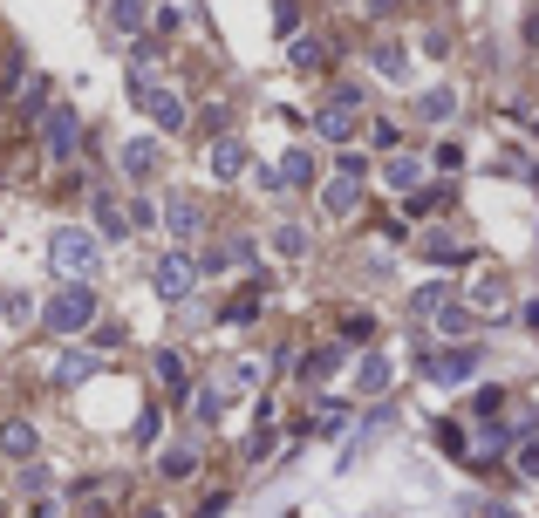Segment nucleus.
I'll use <instances>...</instances> for the list:
<instances>
[{
	"label": "nucleus",
	"mask_w": 539,
	"mask_h": 518,
	"mask_svg": "<svg viewBox=\"0 0 539 518\" xmlns=\"http://www.w3.org/2000/svg\"><path fill=\"white\" fill-rule=\"evenodd\" d=\"M369 62H376V69H383L389 82H396V75L410 69V62H403V48H396V41H376V48H369Z\"/></svg>",
	"instance_id": "6ab92c4d"
},
{
	"label": "nucleus",
	"mask_w": 539,
	"mask_h": 518,
	"mask_svg": "<svg viewBox=\"0 0 539 518\" xmlns=\"http://www.w3.org/2000/svg\"><path fill=\"white\" fill-rule=\"evenodd\" d=\"M526 328H533V334H539V300H533V307H526Z\"/></svg>",
	"instance_id": "f704fd0d"
},
{
	"label": "nucleus",
	"mask_w": 539,
	"mask_h": 518,
	"mask_svg": "<svg viewBox=\"0 0 539 518\" xmlns=\"http://www.w3.org/2000/svg\"><path fill=\"white\" fill-rule=\"evenodd\" d=\"M89 375H96L89 355H62V362H55V382H62V389H76V382H89Z\"/></svg>",
	"instance_id": "f3484780"
},
{
	"label": "nucleus",
	"mask_w": 539,
	"mask_h": 518,
	"mask_svg": "<svg viewBox=\"0 0 539 518\" xmlns=\"http://www.w3.org/2000/svg\"><path fill=\"white\" fill-rule=\"evenodd\" d=\"M253 314H260V287H246V294H239V300L226 307V321H232V328H246Z\"/></svg>",
	"instance_id": "4be33fe9"
},
{
	"label": "nucleus",
	"mask_w": 539,
	"mask_h": 518,
	"mask_svg": "<svg viewBox=\"0 0 539 518\" xmlns=\"http://www.w3.org/2000/svg\"><path fill=\"white\" fill-rule=\"evenodd\" d=\"M355 382H362L369 396H383V389H389V362H383V355H362V369H355Z\"/></svg>",
	"instance_id": "dca6fc26"
},
{
	"label": "nucleus",
	"mask_w": 539,
	"mask_h": 518,
	"mask_svg": "<svg viewBox=\"0 0 539 518\" xmlns=\"http://www.w3.org/2000/svg\"><path fill=\"white\" fill-rule=\"evenodd\" d=\"M273 253H280V259H301V253H308V232H301V225H280V232H273Z\"/></svg>",
	"instance_id": "aec40b11"
},
{
	"label": "nucleus",
	"mask_w": 539,
	"mask_h": 518,
	"mask_svg": "<svg viewBox=\"0 0 539 518\" xmlns=\"http://www.w3.org/2000/svg\"><path fill=\"white\" fill-rule=\"evenodd\" d=\"M335 362H342V348H321V355H308V375H328Z\"/></svg>",
	"instance_id": "c756f323"
},
{
	"label": "nucleus",
	"mask_w": 539,
	"mask_h": 518,
	"mask_svg": "<svg viewBox=\"0 0 539 518\" xmlns=\"http://www.w3.org/2000/svg\"><path fill=\"white\" fill-rule=\"evenodd\" d=\"M157 382H164V389H185V362H178V355H171V348H164V355H157Z\"/></svg>",
	"instance_id": "b1692460"
},
{
	"label": "nucleus",
	"mask_w": 539,
	"mask_h": 518,
	"mask_svg": "<svg viewBox=\"0 0 539 518\" xmlns=\"http://www.w3.org/2000/svg\"><path fill=\"white\" fill-rule=\"evenodd\" d=\"M96 212H103V239H123L130 232V219H116V205H96Z\"/></svg>",
	"instance_id": "c85d7f7f"
},
{
	"label": "nucleus",
	"mask_w": 539,
	"mask_h": 518,
	"mask_svg": "<svg viewBox=\"0 0 539 518\" xmlns=\"http://www.w3.org/2000/svg\"><path fill=\"white\" fill-rule=\"evenodd\" d=\"M444 334H471V314L464 307H444Z\"/></svg>",
	"instance_id": "2f4dec72"
},
{
	"label": "nucleus",
	"mask_w": 539,
	"mask_h": 518,
	"mask_svg": "<svg viewBox=\"0 0 539 518\" xmlns=\"http://www.w3.org/2000/svg\"><path fill=\"white\" fill-rule=\"evenodd\" d=\"M192 471H198V450H192V444L164 450V478H192Z\"/></svg>",
	"instance_id": "412c9836"
},
{
	"label": "nucleus",
	"mask_w": 539,
	"mask_h": 518,
	"mask_svg": "<svg viewBox=\"0 0 539 518\" xmlns=\"http://www.w3.org/2000/svg\"><path fill=\"white\" fill-rule=\"evenodd\" d=\"M471 300H478V307H505V287H499V280H485V287H478Z\"/></svg>",
	"instance_id": "7c9ffc66"
},
{
	"label": "nucleus",
	"mask_w": 539,
	"mask_h": 518,
	"mask_svg": "<svg viewBox=\"0 0 539 518\" xmlns=\"http://www.w3.org/2000/svg\"><path fill=\"white\" fill-rule=\"evenodd\" d=\"M205 164H212V178H239L246 171V144L239 137H219V144L205 150Z\"/></svg>",
	"instance_id": "9d476101"
},
{
	"label": "nucleus",
	"mask_w": 539,
	"mask_h": 518,
	"mask_svg": "<svg viewBox=\"0 0 539 518\" xmlns=\"http://www.w3.org/2000/svg\"><path fill=\"white\" fill-rule=\"evenodd\" d=\"M424 369H430V382H464L478 369V348H424Z\"/></svg>",
	"instance_id": "423d86ee"
},
{
	"label": "nucleus",
	"mask_w": 539,
	"mask_h": 518,
	"mask_svg": "<svg viewBox=\"0 0 539 518\" xmlns=\"http://www.w3.org/2000/svg\"><path fill=\"white\" fill-rule=\"evenodd\" d=\"M164 225H171L178 239H198V232H205V212H198V198H171V205H164Z\"/></svg>",
	"instance_id": "9b49d317"
},
{
	"label": "nucleus",
	"mask_w": 539,
	"mask_h": 518,
	"mask_svg": "<svg viewBox=\"0 0 539 518\" xmlns=\"http://www.w3.org/2000/svg\"><path fill=\"white\" fill-rule=\"evenodd\" d=\"M89 314H96V294H89V287H62V294L48 300V328L55 334H82Z\"/></svg>",
	"instance_id": "f257e3e1"
},
{
	"label": "nucleus",
	"mask_w": 539,
	"mask_h": 518,
	"mask_svg": "<svg viewBox=\"0 0 539 518\" xmlns=\"http://www.w3.org/2000/svg\"><path fill=\"white\" fill-rule=\"evenodd\" d=\"M76 144H82L76 110H69V103H48V157H55V164H69V157H76Z\"/></svg>",
	"instance_id": "7ed1b4c3"
},
{
	"label": "nucleus",
	"mask_w": 539,
	"mask_h": 518,
	"mask_svg": "<svg viewBox=\"0 0 539 518\" xmlns=\"http://www.w3.org/2000/svg\"><path fill=\"white\" fill-rule=\"evenodd\" d=\"M362 205V178H328V191H321V212L328 219H348Z\"/></svg>",
	"instance_id": "1a4fd4ad"
},
{
	"label": "nucleus",
	"mask_w": 539,
	"mask_h": 518,
	"mask_svg": "<svg viewBox=\"0 0 539 518\" xmlns=\"http://www.w3.org/2000/svg\"><path fill=\"white\" fill-rule=\"evenodd\" d=\"M110 28L137 35V28H144V0H110Z\"/></svg>",
	"instance_id": "a211bd4d"
},
{
	"label": "nucleus",
	"mask_w": 539,
	"mask_h": 518,
	"mask_svg": "<svg viewBox=\"0 0 539 518\" xmlns=\"http://www.w3.org/2000/svg\"><path fill=\"white\" fill-rule=\"evenodd\" d=\"M246 259H253V246H246V239H226V246L205 253V273H232V266H246Z\"/></svg>",
	"instance_id": "4468645a"
},
{
	"label": "nucleus",
	"mask_w": 539,
	"mask_h": 518,
	"mask_svg": "<svg viewBox=\"0 0 539 518\" xmlns=\"http://www.w3.org/2000/svg\"><path fill=\"white\" fill-rule=\"evenodd\" d=\"M198 416H205V423H212V416H219V409H226V396H219V389H198Z\"/></svg>",
	"instance_id": "cd10ccee"
},
{
	"label": "nucleus",
	"mask_w": 539,
	"mask_h": 518,
	"mask_svg": "<svg viewBox=\"0 0 539 518\" xmlns=\"http://www.w3.org/2000/svg\"><path fill=\"white\" fill-rule=\"evenodd\" d=\"M417 178H424V164H417V157H389V185H417Z\"/></svg>",
	"instance_id": "5701e85b"
},
{
	"label": "nucleus",
	"mask_w": 539,
	"mask_h": 518,
	"mask_svg": "<svg viewBox=\"0 0 539 518\" xmlns=\"http://www.w3.org/2000/svg\"><path fill=\"white\" fill-rule=\"evenodd\" d=\"M355 103H362V96H355V89H342V96L321 110V137H328V144H348V130H355Z\"/></svg>",
	"instance_id": "6e6552de"
},
{
	"label": "nucleus",
	"mask_w": 539,
	"mask_h": 518,
	"mask_svg": "<svg viewBox=\"0 0 539 518\" xmlns=\"http://www.w3.org/2000/svg\"><path fill=\"white\" fill-rule=\"evenodd\" d=\"M137 518H164V512H157V505H144V512H137Z\"/></svg>",
	"instance_id": "c9c22d12"
},
{
	"label": "nucleus",
	"mask_w": 539,
	"mask_h": 518,
	"mask_svg": "<svg viewBox=\"0 0 539 518\" xmlns=\"http://www.w3.org/2000/svg\"><path fill=\"white\" fill-rule=\"evenodd\" d=\"M369 7H376V14H396V7H403V0H369Z\"/></svg>",
	"instance_id": "72a5a7b5"
},
{
	"label": "nucleus",
	"mask_w": 539,
	"mask_h": 518,
	"mask_svg": "<svg viewBox=\"0 0 539 518\" xmlns=\"http://www.w3.org/2000/svg\"><path fill=\"white\" fill-rule=\"evenodd\" d=\"M253 178H260V185H267V191H294V185H308V178H314V157H308V150H287V157H280L273 171H267V164H260Z\"/></svg>",
	"instance_id": "39448f33"
},
{
	"label": "nucleus",
	"mask_w": 539,
	"mask_h": 518,
	"mask_svg": "<svg viewBox=\"0 0 539 518\" xmlns=\"http://www.w3.org/2000/svg\"><path fill=\"white\" fill-rule=\"evenodd\" d=\"M335 178H369V164H362L355 150H342V157H335Z\"/></svg>",
	"instance_id": "bb28decb"
},
{
	"label": "nucleus",
	"mask_w": 539,
	"mask_h": 518,
	"mask_svg": "<svg viewBox=\"0 0 539 518\" xmlns=\"http://www.w3.org/2000/svg\"><path fill=\"white\" fill-rule=\"evenodd\" d=\"M294 62L314 69V62H328V41H294Z\"/></svg>",
	"instance_id": "a878e982"
},
{
	"label": "nucleus",
	"mask_w": 539,
	"mask_h": 518,
	"mask_svg": "<svg viewBox=\"0 0 539 518\" xmlns=\"http://www.w3.org/2000/svg\"><path fill=\"white\" fill-rule=\"evenodd\" d=\"M151 171H157V144H151V137H137V144H123V178H137V185H144Z\"/></svg>",
	"instance_id": "ddd939ff"
},
{
	"label": "nucleus",
	"mask_w": 539,
	"mask_h": 518,
	"mask_svg": "<svg viewBox=\"0 0 539 518\" xmlns=\"http://www.w3.org/2000/svg\"><path fill=\"white\" fill-rule=\"evenodd\" d=\"M451 110H458V96H451V89H430L424 103H417V116H424V123H451Z\"/></svg>",
	"instance_id": "2eb2a0df"
},
{
	"label": "nucleus",
	"mask_w": 539,
	"mask_h": 518,
	"mask_svg": "<svg viewBox=\"0 0 539 518\" xmlns=\"http://www.w3.org/2000/svg\"><path fill=\"white\" fill-rule=\"evenodd\" d=\"M48 259H55L62 273H82V266L96 259V239L76 232V225H62V232H48Z\"/></svg>",
	"instance_id": "f03ea898"
},
{
	"label": "nucleus",
	"mask_w": 539,
	"mask_h": 518,
	"mask_svg": "<svg viewBox=\"0 0 539 518\" xmlns=\"http://www.w3.org/2000/svg\"><path fill=\"white\" fill-rule=\"evenodd\" d=\"M424 253L430 259H458V239H451V232H424Z\"/></svg>",
	"instance_id": "393cba45"
},
{
	"label": "nucleus",
	"mask_w": 539,
	"mask_h": 518,
	"mask_svg": "<svg viewBox=\"0 0 539 518\" xmlns=\"http://www.w3.org/2000/svg\"><path fill=\"white\" fill-rule=\"evenodd\" d=\"M519 471H526V478H539V444H526V450H519Z\"/></svg>",
	"instance_id": "473e14b6"
},
{
	"label": "nucleus",
	"mask_w": 539,
	"mask_h": 518,
	"mask_svg": "<svg viewBox=\"0 0 539 518\" xmlns=\"http://www.w3.org/2000/svg\"><path fill=\"white\" fill-rule=\"evenodd\" d=\"M192 280H198V266H192L185 253H164V259L151 266V287H157L164 300H185V294H192Z\"/></svg>",
	"instance_id": "20e7f679"
},
{
	"label": "nucleus",
	"mask_w": 539,
	"mask_h": 518,
	"mask_svg": "<svg viewBox=\"0 0 539 518\" xmlns=\"http://www.w3.org/2000/svg\"><path fill=\"white\" fill-rule=\"evenodd\" d=\"M137 103L157 116V130H185V103H178V89H151V82H144Z\"/></svg>",
	"instance_id": "0eeeda50"
},
{
	"label": "nucleus",
	"mask_w": 539,
	"mask_h": 518,
	"mask_svg": "<svg viewBox=\"0 0 539 518\" xmlns=\"http://www.w3.org/2000/svg\"><path fill=\"white\" fill-rule=\"evenodd\" d=\"M0 450H7V457H21V464H28V457H35V450H41V437H35V423H21V416H14V423H0Z\"/></svg>",
	"instance_id": "f8f14e48"
}]
</instances>
